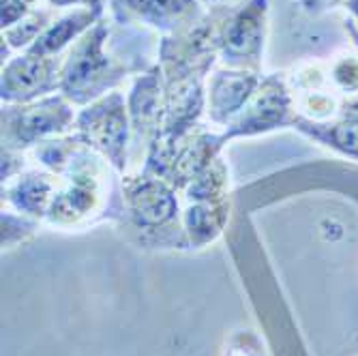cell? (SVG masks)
<instances>
[{
    "mask_svg": "<svg viewBox=\"0 0 358 356\" xmlns=\"http://www.w3.org/2000/svg\"><path fill=\"white\" fill-rule=\"evenodd\" d=\"M106 37V28L99 26L78 43L71 52L67 64H64L60 86L69 99L84 104L92 97L108 88L112 82L118 80L116 71H112L110 60L101 54V43Z\"/></svg>",
    "mask_w": 358,
    "mask_h": 356,
    "instance_id": "1",
    "label": "cell"
},
{
    "mask_svg": "<svg viewBox=\"0 0 358 356\" xmlns=\"http://www.w3.org/2000/svg\"><path fill=\"white\" fill-rule=\"evenodd\" d=\"M80 129L84 131V140L88 144L101 148L118 170L124 168L127 118L120 94H112L99 106L88 108L80 116Z\"/></svg>",
    "mask_w": 358,
    "mask_h": 356,
    "instance_id": "2",
    "label": "cell"
},
{
    "mask_svg": "<svg viewBox=\"0 0 358 356\" xmlns=\"http://www.w3.org/2000/svg\"><path fill=\"white\" fill-rule=\"evenodd\" d=\"M71 122V112L62 99H45L39 106L24 108L22 112L7 110L3 114L5 138L9 146H26L35 140L62 131Z\"/></svg>",
    "mask_w": 358,
    "mask_h": 356,
    "instance_id": "3",
    "label": "cell"
},
{
    "mask_svg": "<svg viewBox=\"0 0 358 356\" xmlns=\"http://www.w3.org/2000/svg\"><path fill=\"white\" fill-rule=\"evenodd\" d=\"M127 204H129V215H131L138 228H146V230L170 223L178 211L174 191L164 180L150 176L129 183Z\"/></svg>",
    "mask_w": 358,
    "mask_h": 356,
    "instance_id": "4",
    "label": "cell"
},
{
    "mask_svg": "<svg viewBox=\"0 0 358 356\" xmlns=\"http://www.w3.org/2000/svg\"><path fill=\"white\" fill-rule=\"evenodd\" d=\"M54 64L43 56H24L13 60L3 73V99L28 101L54 86Z\"/></svg>",
    "mask_w": 358,
    "mask_h": 356,
    "instance_id": "5",
    "label": "cell"
},
{
    "mask_svg": "<svg viewBox=\"0 0 358 356\" xmlns=\"http://www.w3.org/2000/svg\"><path fill=\"white\" fill-rule=\"evenodd\" d=\"M262 17L264 0H255L245 11H241L225 28L223 52L225 60L241 62L245 58H255L262 45Z\"/></svg>",
    "mask_w": 358,
    "mask_h": 356,
    "instance_id": "6",
    "label": "cell"
},
{
    "mask_svg": "<svg viewBox=\"0 0 358 356\" xmlns=\"http://www.w3.org/2000/svg\"><path fill=\"white\" fill-rule=\"evenodd\" d=\"M285 112H287V94L283 90V86L277 80H268L264 84V88L257 92L255 101H253L251 110L247 112V116L227 136L264 131V129H271V127L283 122Z\"/></svg>",
    "mask_w": 358,
    "mask_h": 356,
    "instance_id": "7",
    "label": "cell"
},
{
    "mask_svg": "<svg viewBox=\"0 0 358 356\" xmlns=\"http://www.w3.org/2000/svg\"><path fill=\"white\" fill-rule=\"evenodd\" d=\"M94 200H96V178L92 172L86 170V166H82L76 170L69 189L58 193L54 198L50 217L54 221L71 223L78 217L86 215L94 206Z\"/></svg>",
    "mask_w": 358,
    "mask_h": 356,
    "instance_id": "8",
    "label": "cell"
},
{
    "mask_svg": "<svg viewBox=\"0 0 358 356\" xmlns=\"http://www.w3.org/2000/svg\"><path fill=\"white\" fill-rule=\"evenodd\" d=\"M253 88H255V78L249 73H219L210 90L213 118L223 122L227 120V116L236 114Z\"/></svg>",
    "mask_w": 358,
    "mask_h": 356,
    "instance_id": "9",
    "label": "cell"
},
{
    "mask_svg": "<svg viewBox=\"0 0 358 356\" xmlns=\"http://www.w3.org/2000/svg\"><path fill=\"white\" fill-rule=\"evenodd\" d=\"M92 20H94V11H90V9L76 11L73 15L60 20L56 26H52V28H48L43 32V37H39L35 43H32L30 54H35V56H48V54H54V52L62 50Z\"/></svg>",
    "mask_w": 358,
    "mask_h": 356,
    "instance_id": "10",
    "label": "cell"
},
{
    "mask_svg": "<svg viewBox=\"0 0 358 356\" xmlns=\"http://www.w3.org/2000/svg\"><path fill=\"white\" fill-rule=\"evenodd\" d=\"M227 204L223 202H198L187 211V230L195 245L213 241L225 223Z\"/></svg>",
    "mask_w": 358,
    "mask_h": 356,
    "instance_id": "11",
    "label": "cell"
},
{
    "mask_svg": "<svg viewBox=\"0 0 358 356\" xmlns=\"http://www.w3.org/2000/svg\"><path fill=\"white\" fill-rule=\"evenodd\" d=\"M54 191V183L50 180V176L45 174H30L24 176L11 191L9 198L11 202L30 215H43L45 213V204Z\"/></svg>",
    "mask_w": 358,
    "mask_h": 356,
    "instance_id": "12",
    "label": "cell"
},
{
    "mask_svg": "<svg viewBox=\"0 0 358 356\" xmlns=\"http://www.w3.org/2000/svg\"><path fill=\"white\" fill-rule=\"evenodd\" d=\"M122 3L157 26H168L170 20H178L195 9V0H122Z\"/></svg>",
    "mask_w": 358,
    "mask_h": 356,
    "instance_id": "13",
    "label": "cell"
},
{
    "mask_svg": "<svg viewBox=\"0 0 358 356\" xmlns=\"http://www.w3.org/2000/svg\"><path fill=\"white\" fill-rule=\"evenodd\" d=\"M157 106H159L157 78L150 76L138 84L134 101H131V112H134V118H136V124H138L140 131H142V127H148L150 120H155L159 116Z\"/></svg>",
    "mask_w": 358,
    "mask_h": 356,
    "instance_id": "14",
    "label": "cell"
},
{
    "mask_svg": "<svg viewBox=\"0 0 358 356\" xmlns=\"http://www.w3.org/2000/svg\"><path fill=\"white\" fill-rule=\"evenodd\" d=\"M195 183L189 189V198L198 200V202H217V198L221 196L223 185H225V172L221 164L208 166L204 168L198 176L193 178Z\"/></svg>",
    "mask_w": 358,
    "mask_h": 356,
    "instance_id": "15",
    "label": "cell"
},
{
    "mask_svg": "<svg viewBox=\"0 0 358 356\" xmlns=\"http://www.w3.org/2000/svg\"><path fill=\"white\" fill-rule=\"evenodd\" d=\"M329 142L335 144L337 148L345 150V152L358 155V124H339V127H335L331 131V136H329Z\"/></svg>",
    "mask_w": 358,
    "mask_h": 356,
    "instance_id": "16",
    "label": "cell"
},
{
    "mask_svg": "<svg viewBox=\"0 0 358 356\" xmlns=\"http://www.w3.org/2000/svg\"><path fill=\"white\" fill-rule=\"evenodd\" d=\"M43 20H45V15H32L28 22H24L20 28H11L9 32H7V37H9V41H11V45H26L28 41H32L35 39V35L41 30V26H43Z\"/></svg>",
    "mask_w": 358,
    "mask_h": 356,
    "instance_id": "17",
    "label": "cell"
},
{
    "mask_svg": "<svg viewBox=\"0 0 358 356\" xmlns=\"http://www.w3.org/2000/svg\"><path fill=\"white\" fill-rule=\"evenodd\" d=\"M26 7L20 0H3V28L11 26L13 22H17L24 15Z\"/></svg>",
    "mask_w": 358,
    "mask_h": 356,
    "instance_id": "18",
    "label": "cell"
},
{
    "mask_svg": "<svg viewBox=\"0 0 358 356\" xmlns=\"http://www.w3.org/2000/svg\"><path fill=\"white\" fill-rule=\"evenodd\" d=\"M52 5H71V3H86V5H92L96 11H99V0H50Z\"/></svg>",
    "mask_w": 358,
    "mask_h": 356,
    "instance_id": "19",
    "label": "cell"
},
{
    "mask_svg": "<svg viewBox=\"0 0 358 356\" xmlns=\"http://www.w3.org/2000/svg\"><path fill=\"white\" fill-rule=\"evenodd\" d=\"M352 7H354V11L358 13V0H352Z\"/></svg>",
    "mask_w": 358,
    "mask_h": 356,
    "instance_id": "20",
    "label": "cell"
}]
</instances>
